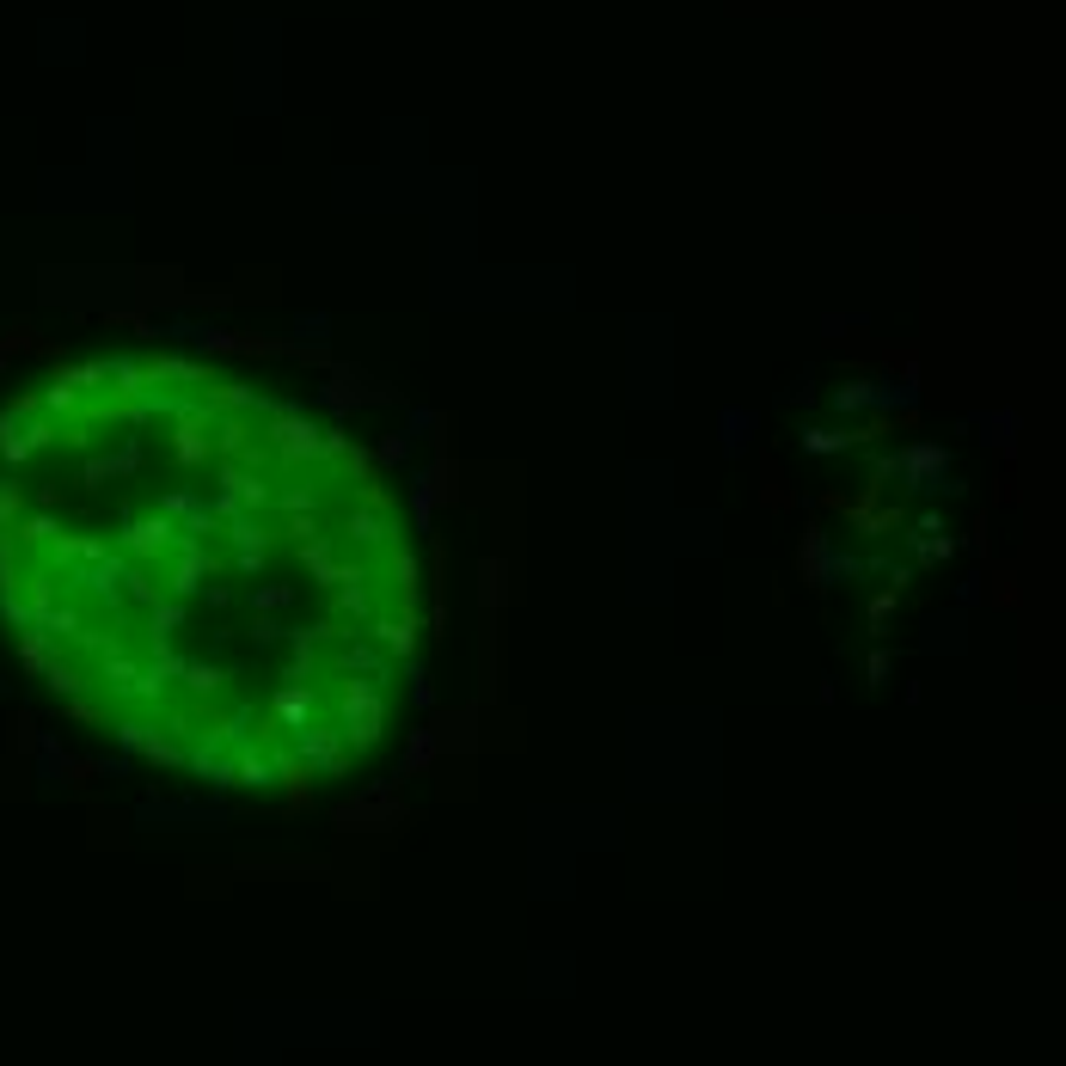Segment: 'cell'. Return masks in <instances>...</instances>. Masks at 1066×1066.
Returning <instances> with one entry per match:
<instances>
[{
	"mask_svg": "<svg viewBox=\"0 0 1066 1066\" xmlns=\"http://www.w3.org/2000/svg\"><path fill=\"white\" fill-rule=\"evenodd\" d=\"M301 337H307V344H319V337H325V313H313V319H301Z\"/></svg>",
	"mask_w": 1066,
	"mask_h": 1066,
	"instance_id": "cell-7",
	"label": "cell"
},
{
	"mask_svg": "<svg viewBox=\"0 0 1066 1066\" xmlns=\"http://www.w3.org/2000/svg\"><path fill=\"white\" fill-rule=\"evenodd\" d=\"M411 632H417V625H411V619H393V625H380V638H386V650H411Z\"/></svg>",
	"mask_w": 1066,
	"mask_h": 1066,
	"instance_id": "cell-5",
	"label": "cell"
},
{
	"mask_svg": "<svg viewBox=\"0 0 1066 1066\" xmlns=\"http://www.w3.org/2000/svg\"><path fill=\"white\" fill-rule=\"evenodd\" d=\"M203 570H209V552H203L197 540H184V564H178V576H172V589H178V595L203 589Z\"/></svg>",
	"mask_w": 1066,
	"mask_h": 1066,
	"instance_id": "cell-2",
	"label": "cell"
},
{
	"mask_svg": "<svg viewBox=\"0 0 1066 1066\" xmlns=\"http://www.w3.org/2000/svg\"><path fill=\"white\" fill-rule=\"evenodd\" d=\"M166 540H172L166 521H135V527H129V546H135V552H154V546H166Z\"/></svg>",
	"mask_w": 1066,
	"mask_h": 1066,
	"instance_id": "cell-4",
	"label": "cell"
},
{
	"mask_svg": "<svg viewBox=\"0 0 1066 1066\" xmlns=\"http://www.w3.org/2000/svg\"><path fill=\"white\" fill-rule=\"evenodd\" d=\"M276 442H282V454H313V448H319V429L282 417V423H276Z\"/></svg>",
	"mask_w": 1066,
	"mask_h": 1066,
	"instance_id": "cell-3",
	"label": "cell"
},
{
	"mask_svg": "<svg viewBox=\"0 0 1066 1066\" xmlns=\"http://www.w3.org/2000/svg\"><path fill=\"white\" fill-rule=\"evenodd\" d=\"M270 711L288 723V730H307V711H313V693H301V687H282L276 699H270Z\"/></svg>",
	"mask_w": 1066,
	"mask_h": 1066,
	"instance_id": "cell-1",
	"label": "cell"
},
{
	"mask_svg": "<svg viewBox=\"0 0 1066 1066\" xmlns=\"http://www.w3.org/2000/svg\"><path fill=\"white\" fill-rule=\"evenodd\" d=\"M809 448L828 454V448H840V435H834V429H809Z\"/></svg>",
	"mask_w": 1066,
	"mask_h": 1066,
	"instance_id": "cell-6",
	"label": "cell"
}]
</instances>
